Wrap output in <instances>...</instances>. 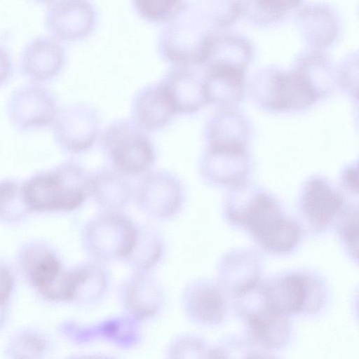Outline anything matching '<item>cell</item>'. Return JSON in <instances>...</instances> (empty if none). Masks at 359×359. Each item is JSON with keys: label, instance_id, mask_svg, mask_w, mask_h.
I'll return each mask as SVG.
<instances>
[{"label": "cell", "instance_id": "4", "mask_svg": "<svg viewBox=\"0 0 359 359\" xmlns=\"http://www.w3.org/2000/svg\"><path fill=\"white\" fill-rule=\"evenodd\" d=\"M135 232L136 226L121 211H103L86 224L83 243L93 260L123 259L133 245Z\"/></svg>", "mask_w": 359, "mask_h": 359}, {"label": "cell", "instance_id": "29", "mask_svg": "<svg viewBox=\"0 0 359 359\" xmlns=\"http://www.w3.org/2000/svg\"><path fill=\"white\" fill-rule=\"evenodd\" d=\"M252 11L258 20L273 22L298 6L302 0H251Z\"/></svg>", "mask_w": 359, "mask_h": 359}, {"label": "cell", "instance_id": "30", "mask_svg": "<svg viewBox=\"0 0 359 359\" xmlns=\"http://www.w3.org/2000/svg\"><path fill=\"white\" fill-rule=\"evenodd\" d=\"M338 231L348 252L353 258L358 259V211L349 210L342 215Z\"/></svg>", "mask_w": 359, "mask_h": 359}, {"label": "cell", "instance_id": "6", "mask_svg": "<svg viewBox=\"0 0 359 359\" xmlns=\"http://www.w3.org/2000/svg\"><path fill=\"white\" fill-rule=\"evenodd\" d=\"M261 286L269 306L286 316L302 311L313 313L324 303L323 283L307 274L282 276Z\"/></svg>", "mask_w": 359, "mask_h": 359}, {"label": "cell", "instance_id": "27", "mask_svg": "<svg viewBox=\"0 0 359 359\" xmlns=\"http://www.w3.org/2000/svg\"><path fill=\"white\" fill-rule=\"evenodd\" d=\"M138 14L153 23H168L184 6V0H133Z\"/></svg>", "mask_w": 359, "mask_h": 359}, {"label": "cell", "instance_id": "1", "mask_svg": "<svg viewBox=\"0 0 359 359\" xmlns=\"http://www.w3.org/2000/svg\"><path fill=\"white\" fill-rule=\"evenodd\" d=\"M226 215L234 224L248 230L265 250L274 253L291 251L299 243L301 229L281 212L279 204L268 194H249L241 201L229 202Z\"/></svg>", "mask_w": 359, "mask_h": 359}, {"label": "cell", "instance_id": "28", "mask_svg": "<svg viewBox=\"0 0 359 359\" xmlns=\"http://www.w3.org/2000/svg\"><path fill=\"white\" fill-rule=\"evenodd\" d=\"M166 354L169 358H212V348L197 335L182 334L170 342Z\"/></svg>", "mask_w": 359, "mask_h": 359}, {"label": "cell", "instance_id": "23", "mask_svg": "<svg viewBox=\"0 0 359 359\" xmlns=\"http://www.w3.org/2000/svg\"><path fill=\"white\" fill-rule=\"evenodd\" d=\"M163 251V240L154 228L136 226L133 245L123 259L134 271H150L161 258Z\"/></svg>", "mask_w": 359, "mask_h": 359}, {"label": "cell", "instance_id": "26", "mask_svg": "<svg viewBox=\"0 0 359 359\" xmlns=\"http://www.w3.org/2000/svg\"><path fill=\"white\" fill-rule=\"evenodd\" d=\"M63 269L50 252L41 254L32 264L30 276L35 286L45 295L60 278Z\"/></svg>", "mask_w": 359, "mask_h": 359}, {"label": "cell", "instance_id": "20", "mask_svg": "<svg viewBox=\"0 0 359 359\" xmlns=\"http://www.w3.org/2000/svg\"><path fill=\"white\" fill-rule=\"evenodd\" d=\"M261 265L251 251H234L225 255L220 263L218 276L222 288L228 289L235 297L259 283Z\"/></svg>", "mask_w": 359, "mask_h": 359}, {"label": "cell", "instance_id": "21", "mask_svg": "<svg viewBox=\"0 0 359 359\" xmlns=\"http://www.w3.org/2000/svg\"><path fill=\"white\" fill-rule=\"evenodd\" d=\"M244 69L224 65H208L203 78L208 102L221 106L240 102L244 89Z\"/></svg>", "mask_w": 359, "mask_h": 359}, {"label": "cell", "instance_id": "22", "mask_svg": "<svg viewBox=\"0 0 359 359\" xmlns=\"http://www.w3.org/2000/svg\"><path fill=\"white\" fill-rule=\"evenodd\" d=\"M247 127L241 116L219 112L207 123L205 138L208 147L245 149Z\"/></svg>", "mask_w": 359, "mask_h": 359}, {"label": "cell", "instance_id": "18", "mask_svg": "<svg viewBox=\"0 0 359 359\" xmlns=\"http://www.w3.org/2000/svg\"><path fill=\"white\" fill-rule=\"evenodd\" d=\"M128 177L113 167L100 168L90 173V196L104 211H121L135 193Z\"/></svg>", "mask_w": 359, "mask_h": 359}, {"label": "cell", "instance_id": "2", "mask_svg": "<svg viewBox=\"0 0 359 359\" xmlns=\"http://www.w3.org/2000/svg\"><path fill=\"white\" fill-rule=\"evenodd\" d=\"M89 184L90 173L86 168L68 161L30 177L22 182V191L29 210L71 211L90 196Z\"/></svg>", "mask_w": 359, "mask_h": 359}, {"label": "cell", "instance_id": "9", "mask_svg": "<svg viewBox=\"0 0 359 359\" xmlns=\"http://www.w3.org/2000/svg\"><path fill=\"white\" fill-rule=\"evenodd\" d=\"M97 110L85 102H76L58 110L52 123L54 138L65 151L78 154L90 149L100 128Z\"/></svg>", "mask_w": 359, "mask_h": 359}, {"label": "cell", "instance_id": "25", "mask_svg": "<svg viewBox=\"0 0 359 359\" xmlns=\"http://www.w3.org/2000/svg\"><path fill=\"white\" fill-rule=\"evenodd\" d=\"M29 210L23 195L22 182L13 179L0 180V217L16 220Z\"/></svg>", "mask_w": 359, "mask_h": 359}, {"label": "cell", "instance_id": "33", "mask_svg": "<svg viewBox=\"0 0 359 359\" xmlns=\"http://www.w3.org/2000/svg\"><path fill=\"white\" fill-rule=\"evenodd\" d=\"M36 3H49L52 0H29Z\"/></svg>", "mask_w": 359, "mask_h": 359}, {"label": "cell", "instance_id": "8", "mask_svg": "<svg viewBox=\"0 0 359 359\" xmlns=\"http://www.w3.org/2000/svg\"><path fill=\"white\" fill-rule=\"evenodd\" d=\"M134 194L139 210L156 219H165L176 215L184 198L182 181L176 175L164 169L146 173Z\"/></svg>", "mask_w": 359, "mask_h": 359}, {"label": "cell", "instance_id": "3", "mask_svg": "<svg viewBox=\"0 0 359 359\" xmlns=\"http://www.w3.org/2000/svg\"><path fill=\"white\" fill-rule=\"evenodd\" d=\"M101 148L112 167L130 177L145 173L156 154L148 133L132 119L111 123L101 135Z\"/></svg>", "mask_w": 359, "mask_h": 359}, {"label": "cell", "instance_id": "24", "mask_svg": "<svg viewBox=\"0 0 359 359\" xmlns=\"http://www.w3.org/2000/svg\"><path fill=\"white\" fill-rule=\"evenodd\" d=\"M75 269L74 300L93 303L100 299L108 287V274L102 262L93 260Z\"/></svg>", "mask_w": 359, "mask_h": 359}, {"label": "cell", "instance_id": "15", "mask_svg": "<svg viewBox=\"0 0 359 359\" xmlns=\"http://www.w3.org/2000/svg\"><path fill=\"white\" fill-rule=\"evenodd\" d=\"M344 198L325 178L314 176L304 184L300 208L304 216L316 230H324L337 216Z\"/></svg>", "mask_w": 359, "mask_h": 359}, {"label": "cell", "instance_id": "11", "mask_svg": "<svg viewBox=\"0 0 359 359\" xmlns=\"http://www.w3.org/2000/svg\"><path fill=\"white\" fill-rule=\"evenodd\" d=\"M57 111L51 93L35 82L16 88L7 105L10 121L21 130L37 129L52 124Z\"/></svg>", "mask_w": 359, "mask_h": 359}, {"label": "cell", "instance_id": "32", "mask_svg": "<svg viewBox=\"0 0 359 359\" xmlns=\"http://www.w3.org/2000/svg\"><path fill=\"white\" fill-rule=\"evenodd\" d=\"M357 173V170H354V168L352 167L347 170L346 174V182L347 183V185L350 187V189L353 191L354 189H355V190L357 191V187L354 185V183L357 184V180H354V178H358Z\"/></svg>", "mask_w": 359, "mask_h": 359}, {"label": "cell", "instance_id": "7", "mask_svg": "<svg viewBox=\"0 0 359 359\" xmlns=\"http://www.w3.org/2000/svg\"><path fill=\"white\" fill-rule=\"evenodd\" d=\"M236 297L241 299L238 310L253 341L271 349L280 348L285 345L291 332L287 316L269 306L261 285L258 283Z\"/></svg>", "mask_w": 359, "mask_h": 359}, {"label": "cell", "instance_id": "10", "mask_svg": "<svg viewBox=\"0 0 359 359\" xmlns=\"http://www.w3.org/2000/svg\"><path fill=\"white\" fill-rule=\"evenodd\" d=\"M97 13L90 0H52L45 13V27L60 42L87 37L95 27Z\"/></svg>", "mask_w": 359, "mask_h": 359}, {"label": "cell", "instance_id": "5", "mask_svg": "<svg viewBox=\"0 0 359 359\" xmlns=\"http://www.w3.org/2000/svg\"><path fill=\"white\" fill-rule=\"evenodd\" d=\"M255 93L264 108L273 111L304 109L319 97V92L301 65L290 73L275 72L264 76Z\"/></svg>", "mask_w": 359, "mask_h": 359}, {"label": "cell", "instance_id": "13", "mask_svg": "<svg viewBox=\"0 0 359 359\" xmlns=\"http://www.w3.org/2000/svg\"><path fill=\"white\" fill-rule=\"evenodd\" d=\"M119 294L128 316L138 321L157 315L165 301L163 288L150 271H134L122 283Z\"/></svg>", "mask_w": 359, "mask_h": 359}, {"label": "cell", "instance_id": "19", "mask_svg": "<svg viewBox=\"0 0 359 359\" xmlns=\"http://www.w3.org/2000/svg\"><path fill=\"white\" fill-rule=\"evenodd\" d=\"M245 151L208 147L200 161L203 178L212 184H241L247 174Z\"/></svg>", "mask_w": 359, "mask_h": 359}, {"label": "cell", "instance_id": "16", "mask_svg": "<svg viewBox=\"0 0 359 359\" xmlns=\"http://www.w3.org/2000/svg\"><path fill=\"white\" fill-rule=\"evenodd\" d=\"M192 67L174 66L158 81L177 114H192L208 103L203 79Z\"/></svg>", "mask_w": 359, "mask_h": 359}, {"label": "cell", "instance_id": "31", "mask_svg": "<svg viewBox=\"0 0 359 359\" xmlns=\"http://www.w3.org/2000/svg\"><path fill=\"white\" fill-rule=\"evenodd\" d=\"M13 72V62L9 51L0 44V86L11 76Z\"/></svg>", "mask_w": 359, "mask_h": 359}, {"label": "cell", "instance_id": "14", "mask_svg": "<svg viewBox=\"0 0 359 359\" xmlns=\"http://www.w3.org/2000/svg\"><path fill=\"white\" fill-rule=\"evenodd\" d=\"M61 43L50 35H40L29 40L20 53L22 74L35 83L56 76L66 59L65 49Z\"/></svg>", "mask_w": 359, "mask_h": 359}, {"label": "cell", "instance_id": "17", "mask_svg": "<svg viewBox=\"0 0 359 359\" xmlns=\"http://www.w3.org/2000/svg\"><path fill=\"white\" fill-rule=\"evenodd\" d=\"M176 114L159 82L142 87L133 99L132 120L147 133L164 128Z\"/></svg>", "mask_w": 359, "mask_h": 359}, {"label": "cell", "instance_id": "12", "mask_svg": "<svg viewBox=\"0 0 359 359\" xmlns=\"http://www.w3.org/2000/svg\"><path fill=\"white\" fill-rule=\"evenodd\" d=\"M223 288L211 280L197 278L188 283L180 297L182 311L192 323L204 327L219 325L227 307Z\"/></svg>", "mask_w": 359, "mask_h": 359}]
</instances>
